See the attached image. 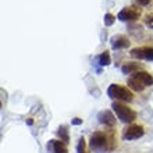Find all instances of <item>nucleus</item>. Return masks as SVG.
Returning <instances> with one entry per match:
<instances>
[{"instance_id": "nucleus-1", "label": "nucleus", "mask_w": 153, "mask_h": 153, "mask_svg": "<svg viewBox=\"0 0 153 153\" xmlns=\"http://www.w3.org/2000/svg\"><path fill=\"white\" fill-rule=\"evenodd\" d=\"M117 134L113 128L105 129V131H96L91 135L89 146L91 149L97 153H110L117 148Z\"/></svg>"}, {"instance_id": "nucleus-2", "label": "nucleus", "mask_w": 153, "mask_h": 153, "mask_svg": "<svg viewBox=\"0 0 153 153\" xmlns=\"http://www.w3.org/2000/svg\"><path fill=\"white\" fill-rule=\"evenodd\" d=\"M127 85L131 91L135 92H142L145 88L153 85V75L148 71H137L131 74L127 79Z\"/></svg>"}, {"instance_id": "nucleus-3", "label": "nucleus", "mask_w": 153, "mask_h": 153, "mask_svg": "<svg viewBox=\"0 0 153 153\" xmlns=\"http://www.w3.org/2000/svg\"><path fill=\"white\" fill-rule=\"evenodd\" d=\"M107 95H109L111 99H116L118 102H129L134 100V93L132 91L128 88V86H124V85L120 84H111L107 89Z\"/></svg>"}, {"instance_id": "nucleus-4", "label": "nucleus", "mask_w": 153, "mask_h": 153, "mask_svg": "<svg viewBox=\"0 0 153 153\" xmlns=\"http://www.w3.org/2000/svg\"><path fill=\"white\" fill-rule=\"evenodd\" d=\"M113 110L116 111V116L120 118L123 123H134L137 120V111L129 107L128 105H125L124 102H114L111 105Z\"/></svg>"}, {"instance_id": "nucleus-5", "label": "nucleus", "mask_w": 153, "mask_h": 153, "mask_svg": "<svg viewBox=\"0 0 153 153\" xmlns=\"http://www.w3.org/2000/svg\"><path fill=\"white\" fill-rule=\"evenodd\" d=\"M143 135H145V127L138 123H132L123 129V138L125 141H134V139L142 138Z\"/></svg>"}, {"instance_id": "nucleus-6", "label": "nucleus", "mask_w": 153, "mask_h": 153, "mask_svg": "<svg viewBox=\"0 0 153 153\" xmlns=\"http://www.w3.org/2000/svg\"><path fill=\"white\" fill-rule=\"evenodd\" d=\"M129 54L139 60H153V46H141V48L132 49Z\"/></svg>"}, {"instance_id": "nucleus-7", "label": "nucleus", "mask_w": 153, "mask_h": 153, "mask_svg": "<svg viewBox=\"0 0 153 153\" xmlns=\"http://www.w3.org/2000/svg\"><path fill=\"white\" fill-rule=\"evenodd\" d=\"M141 16V10L137 7H132V6H129V7H125L123 8L120 13H118V16L117 18L121 21H134V20H138Z\"/></svg>"}, {"instance_id": "nucleus-8", "label": "nucleus", "mask_w": 153, "mask_h": 153, "mask_svg": "<svg viewBox=\"0 0 153 153\" xmlns=\"http://www.w3.org/2000/svg\"><path fill=\"white\" fill-rule=\"evenodd\" d=\"M97 118L100 121V124H103L105 127H110V128L116 127V117L113 116V113L110 110H102L100 113L97 114Z\"/></svg>"}, {"instance_id": "nucleus-9", "label": "nucleus", "mask_w": 153, "mask_h": 153, "mask_svg": "<svg viewBox=\"0 0 153 153\" xmlns=\"http://www.w3.org/2000/svg\"><path fill=\"white\" fill-rule=\"evenodd\" d=\"M111 45H113L114 49H124L129 46V40L125 36H123V35H117V36H114L111 39Z\"/></svg>"}, {"instance_id": "nucleus-10", "label": "nucleus", "mask_w": 153, "mask_h": 153, "mask_svg": "<svg viewBox=\"0 0 153 153\" xmlns=\"http://www.w3.org/2000/svg\"><path fill=\"white\" fill-rule=\"evenodd\" d=\"M50 149H52V153H67L68 152L65 142L57 141V139H54V141L50 142Z\"/></svg>"}, {"instance_id": "nucleus-11", "label": "nucleus", "mask_w": 153, "mask_h": 153, "mask_svg": "<svg viewBox=\"0 0 153 153\" xmlns=\"http://www.w3.org/2000/svg\"><path fill=\"white\" fill-rule=\"evenodd\" d=\"M139 68H141V65L138 64V63H125L121 67V71L124 74H134V73H137Z\"/></svg>"}, {"instance_id": "nucleus-12", "label": "nucleus", "mask_w": 153, "mask_h": 153, "mask_svg": "<svg viewBox=\"0 0 153 153\" xmlns=\"http://www.w3.org/2000/svg\"><path fill=\"white\" fill-rule=\"evenodd\" d=\"M97 60H99V63H100L102 65H107V64H110V53L107 52V50H105V52L102 53L100 56L97 57Z\"/></svg>"}, {"instance_id": "nucleus-13", "label": "nucleus", "mask_w": 153, "mask_h": 153, "mask_svg": "<svg viewBox=\"0 0 153 153\" xmlns=\"http://www.w3.org/2000/svg\"><path fill=\"white\" fill-rule=\"evenodd\" d=\"M76 150H78V153H89L88 152V148H86V142H85L84 138H81V139H79L78 146H76Z\"/></svg>"}, {"instance_id": "nucleus-14", "label": "nucleus", "mask_w": 153, "mask_h": 153, "mask_svg": "<svg viewBox=\"0 0 153 153\" xmlns=\"http://www.w3.org/2000/svg\"><path fill=\"white\" fill-rule=\"evenodd\" d=\"M57 134H59V137H60V141L65 142V143L68 142V134H67V129H65V127H61V128H59Z\"/></svg>"}, {"instance_id": "nucleus-15", "label": "nucleus", "mask_w": 153, "mask_h": 153, "mask_svg": "<svg viewBox=\"0 0 153 153\" xmlns=\"http://www.w3.org/2000/svg\"><path fill=\"white\" fill-rule=\"evenodd\" d=\"M116 21V17L113 16V14H110V13H107L105 16V24L107 25V27H110V25H113V22Z\"/></svg>"}, {"instance_id": "nucleus-16", "label": "nucleus", "mask_w": 153, "mask_h": 153, "mask_svg": "<svg viewBox=\"0 0 153 153\" xmlns=\"http://www.w3.org/2000/svg\"><path fill=\"white\" fill-rule=\"evenodd\" d=\"M143 21H145L146 27H149V28H153V14H148V16L143 18Z\"/></svg>"}, {"instance_id": "nucleus-17", "label": "nucleus", "mask_w": 153, "mask_h": 153, "mask_svg": "<svg viewBox=\"0 0 153 153\" xmlns=\"http://www.w3.org/2000/svg\"><path fill=\"white\" fill-rule=\"evenodd\" d=\"M139 4H142V6H146V4H149L152 0H137Z\"/></svg>"}, {"instance_id": "nucleus-18", "label": "nucleus", "mask_w": 153, "mask_h": 153, "mask_svg": "<svg viewBox=\"0 0 153 153\" xmlns=\"http://www.w3.org/2000/svg\"><path fill=\"white\" fill-rule=\"evenodd\" d=\"M82 123V120H78V118H75V120L73 121V124H81Z\"/></svg>"}]
</instances>
